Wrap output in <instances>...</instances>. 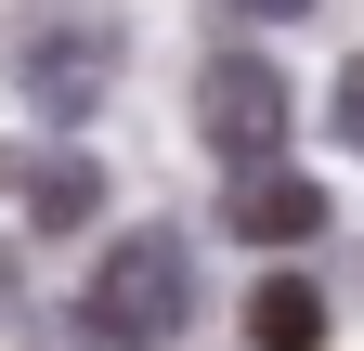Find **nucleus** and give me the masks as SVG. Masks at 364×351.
Here are the masks:
<instances>
[{
  "label": "nucleus",
  "instance_id": "obj_4",
  "mask_svg": "<svg viewBox=\"0 0 364 351\" xmlns=\"http://www.w3.org/2000/svg\"><path fill=\"white\" fill-rule=\"evenodd\" d=\"M221 222H235L247 247H312V234H326V183L287 169V156H260V169L221 183Z\"/></svg>",
  "mask_w": 364,
  "mask_h": 351
},
{
  "label": "nucleus",
  "instance_id": "obj_5",
  "mask_svg": "<svg viewBox=\"0 0 364 351\" xmlns=\"http://www.w3.org/2000/svg\"><path fill=\"white\" fill-rule=\"evenodd\" d=\"M14 195H26V222H39V234H78L91 208H105V169H91L78 144H53V156H26V183H14Z\"/></svg>",
  "mask_w": 364,
  "mask_h": 351
},
{
  "label": "nucleus",
  "instance_id": "obj_1",
  "mask_svg": "<svg viewBox=\"0 0 364 351\" xmlns=\"http://www.w3.org/2000/svg\"><path fill=\"white\" fill-rule=\"evenodd\" d=\"M182 325H196V260H182V234H117L105 247V274H91L78 299V338L91 351H169Z\"/></svg>",
  "mask_w": 364,
  "mask_h": 351
},
{
  "label": "nucleus",
  "instance_id": "obj_8",
  "mask_svg": "<svg viewBox=\"0 0 364 351\" xmlns=\"http://www.w3.org/2000/svg\"><path fill=\"white\" fill-rule=\"evenodd\" d=\"M235 14H260V26H287V14H312V0H235Z\"/></svg>",
  "mask_w": 364,
  "mask_h": 351
},
{
  "label": "nucleus",
  "instance_id": "obj_6",
  "mask_svg": "<svg viewBox=\"0 0 364 351\" xmlns=\"http://www.w3.org/2000/svg\"><path fill=\"white\" fill-rule=\"evenodd\" d=\"M247 351H326V286H312V274L247 286Z\"/></svg>",
  "mask_w": 364,
  "mask_h": 351
},
{
  "label": "nucleus",
  "instance_id": "obj_9",
  "mask_svg": "<svg viewBox=\"0 0 364 351\" xmlns=\"http://www.w3.org/2000/svg\"><path fill=\"white\" fill-rule=\"evenodd\" d=\"M0 325H14V260H0Z\"/></svg>",
  "mask_w": 364,
  "mask_h": 351
},
{
  "label": "nucleus",
  "instance_id": "obj_2",
  "mask_svg": "<svg viewBox=\"0 0 364 351\" xmlns=\"http://www.w3.org/2000/svg\"><path fill=\"white\" fill-rule=\"evenodd\" d=\"M196 130H208L235 169H260L273 144H287V78H273L260 53H221V65L196 78Z\"/></svg>",
  "mask_w": 364,
  "mask_h": 351
},
{
  "label": "nucleus",
  "instance_id": "obj_7",
  "mask_svg": "<svg viewBox=\"0 0 364 351\" xmlns=\"http://www.w3.org/2000/svg\"><path fill=\"white\" fill-rule=\"evenodd\" d=\"M338 144H364V65L338 78Z\"/></svg>",
  "mask_w": 364,
  "mask_h": 351
},
{
  "label": "nucleus",
  "instance_id": "obj_3",
  "mask_svg": "<svg viewBox=\"0 0 364 351\" xmlns=\"http://www.w3.org/2000/svg\"><path fill=\"white\" fill-rule=\"evenodd\" d=\"M14 78H26L39 117H91L105 78H117V26H26L14 39Z\"/></svg>",
  "mask_w": 364,
  "mask_h": 351
}]
</instances>
